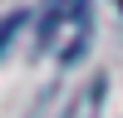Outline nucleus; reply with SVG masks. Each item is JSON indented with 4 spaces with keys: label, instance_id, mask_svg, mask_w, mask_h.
Masks as SVG:
<instances>
[{
    "label": "nucleus",
    "instance_id": "nucleus-3",
    "mask_svg": "<svg viewBox=\"0 0 123 118\" xmlns=\"http://www.w3.org/2000/svg\"><path fill=\"white\" fill-rule=\"evenodd\" d=\"M118 5H123V0H118Z\"/></svg>",
    "mask_w": 123,
    "mask_h": 118
},
{
    "label": "nucleus",
    "instance_id": "nucleus-2",
    "mask_svg": "<svg viewBox=\"0 0 123 118\" xmlns=\"http://www.w3.org/2000/svg\"><path fill=\"white\" fill-rule=\"evenodd\" d=\"M20 25H25V10H15V15H5V20H0V59H5V44H10V35H15Z\"/></svg>",
    "mask_w": 123,
    "mask_h": 118
},
{
    "label": "nucleus",
    "instance_id": "nucleus-1",
    "mask_svg": "<svg viewBox=\"0 0 123 118\" xmlns=\"http://www.w3.org/2000/svg\"><path fill=\"white\" fill-rule=\"evenodd\" d=\"M94 35V0H39L35 10V44L59 64H74Z\"/></svg>",
    "mask_w": 123,
    "mask_h": 118
}]
</instances>
